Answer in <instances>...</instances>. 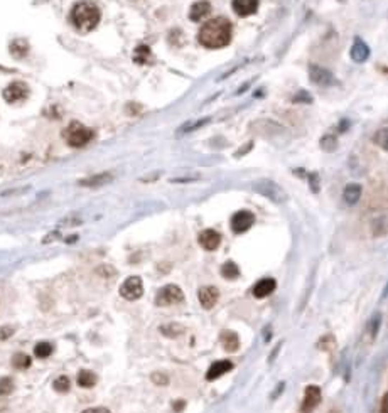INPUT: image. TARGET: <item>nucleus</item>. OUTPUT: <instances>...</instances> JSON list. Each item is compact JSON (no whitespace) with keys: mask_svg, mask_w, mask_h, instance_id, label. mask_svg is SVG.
<instances>
[{"mask_svg":"<svg viewBox=\"0 0 388 413\" xmlns=\"http://www.w3.org/2000/svg\"><path fill=\"white\" fill-rule=\"evenodd\" d=\"M321 401V388L316 385H309L304 391V400L299 408V413H311Z\"/></svg>","mask_w":388,"mask_h":413,"instance_id":"8","label":"nucleus"},{"mask_svg":"<svg viewBox=\"0 0 388 413\" xmlns=\"http://www.w3.org/2000/svg\"><path fill=\"white\" fill-rule=\"evenodd\" d=\"M329 413H337V411H336V410H331Z\"/></svg>","mask_w":388,"mask_h":413,"instance_id":"38","label":"nucleus"},{"mask_svg":"<svg viewBox=\"0 0 388 413\" xmlns=\"http://www.w3.org/2000/svg\"><path fill=\"white\" fill-rule=\"evenodd\" d=\"M92 139H93V130H90L88 127H84V125L78 122H73L64 130V140H66L69 147H74V149L84 147Z\"/></svg>","mask_w":388,"mask_h":413,"instance_id":"3","label":"nucleus"},{"mask_svg":"<svg viewBox=\"0 0 388 413\" xmlns=\"http://www.w3.org/2000/svg\"><path fill=\"white\" fill-rule=\"evenodd\" d=\"M198 240H199V245L208 251L216 250L221 243V236L218 231H214V230H204L203 233L199 235Z\"/></svg>","mask_w":388,"mask_h":413,"instance_id":"12","label":"nucleus"},{"mask_svg":"<svg viewBox=\"0 0 388 413\" xmlns=\"http://www.w3.org/2000/svg\"><path fill=\"white\" fill-rule=\"evenodd\" d=\"M12 364H14V368H17V370H26V368L31 366V357H29L27 354L19 352V354L14 356Z\"/></svg>","mask_w":388,"mask_h":413,"instance_id":"27","label":"nucleus"},{"mask_svg":"<svg viewBox=\"0 0 388 413\" xmlns=\"http://www.w3.org/2000/svg\"><path fill=\"white\" fill-rule=\"evenodd\" d=\"M321 147L326 150V152H332V150H336L337 147V140L334 135H324V137L321 139Z\"/></svg>","mask_w":388,"mask_h":413,"instance_id":"28","label":"nucleus"},{"mask_svg":"<svg viewBox=\"0 0 388 413\" xmlns=\"http://www.w3.org/2000/svg\"><path fill=\"white\" fill-rule=\"evenodd\" d=\"M378 326H380V314H376V315H373V320H371V336L375 337L376 336V331H378Z\"/></svg>","mask_w":388,"mask_h":413,"instance_id":"34","label":"nucleus"},{"mask_svg":"<svg viewBox=\"0 0 388 413\" xmlns=\"http://www.w3.org/2000/svg\"><path fill=\"white\" fill-rule=\"evenodd\" d=\"M181 302H184V292L174 284L162 287V289L157 292V295H155V305L159 307L176 305V304H181Z\"/></svg>","mask_w":388,"mask_h":413,"instance_id":"5","label":"nucleus"},{"mask_svg":"<svg viewBox=\"0 0 388 413\" xmlns=\"http://www.w3.org/2000/svg\"><path fill=\"white\" fill-rule=\"evenodd\" d=\"M368 56H370V48H368L366 42H363L361 39H356L351 48V59L356 63H363L366 61Z\"/></svg>","mask_w":388,"mask_h":413,"instance_id":"18","label":"nucleus"},{"mask_svg":"<svg viewBox=\"0 0 388 413\" xmlns=\"http://www.w3.org/2000/svg\"><path fill=\"white\" fill-rule=\"evenodd\" d=\"M255 223V216L250 211H238L236 214H233L231 218V230L235 233H245L248 231Z\"/></svg>","mask_w":388,"mask_h":413,"instance_id":"9","label":"nucleus"},{"mask_svg":"<svg viewBox=\"0 0 388 413\" xmlns=\"http://www.w3.org/2000/svg\"><path fill=\"white\" fill-rule=\"evenodd\" d=\"M81 413H110V410L103 406H97V408H88V410H84Z\"/></svg>","mask_w":388,"mask_h":413,"instance_id":"35","label":"nucleus"},{"mask_svg":"<svg viewBox=\"0 0 388 413\" xmlns=\"http://www.w3.org/2000/svg\"><path fill=\"white\" fill-rule=\"evenodd\" d=\"M152 381L155 383V385H159V386H165L169 383V378L164 375V373H154L152 375Z\"/></svg>","mask_w":388,"mask_h":413,"instance_id":"32","label":"nucleus"},{"mask_svg":"<svg viewBox=\"0 0 388 413\" xmlns=\"http://www.w3.org/2000/svg\"><path fill=\"white\" fill-rule=\"evenodd\" d=\"M361 193H363V188L360 184H348L344 191H342V199H344L346 204H356L358 201L361 198Z\"/></svg>","mask_w":388,"mask_h":413,"instance_id":"19","label":"nucleus"},{"mask_svg":"<svg viewBox=\"0 0 388 413\" xmlns=\"http://www.w3.org/2000/svg\"><path fill=\"white\" fill-rule=\"evenodd\" d=\"M53 349L54 347L51 342H39V344L34 347V354H36L37 357H41V359H44V357L53 354Z\"/></svg>","mask_w":388,"mask_h":413,"instance_id":"25","label":"nucleus"},{"mask_svg":"<svg viewBox=\"0 0 388 413\" xmlns=\"http://www.w3.org/2000/svg\"><path fill=\"white\" fill-rule=\"evenodd\" d=\"M198 299L201 302V305H203L206 310H209V309H213V307L216 305V302H218L220 290L213 285L201 287L199 292H198Z\"/></svg>","mask_w":388,"mask_h":413,"instance_id":"10","label":"nucleus"},{"mask_svg":"<svg viewBox=\"0 0 388 413\" xmlns=\"http://www.w3.org/2000/svg\"><path fill=\"white\" fill-rule=\"evenodd\" d=\"M102 12L92 2H78L71 11V22L81 32H88L98 26Z\"/></svg>","mask_w":388,"mask_h":413,"instance_id":"2","label":"nucleus"},{"mask_svg":"<svg viewBox=\"0 0 388 413\" xmlns=\"http://www.w3.org/2000/svg\"><path fill=\"white\" fill-rule=\"evenodd\" d=\"M14 334V327L11 326H6V327H0V341L4 339H9Z\"/></svg>","mask_w":388,"mask_h":413,"instance_id":"33","label":"nucleus"},{"mask_svg":"<svg viewBox=\"0 0 388 413\" xmlns=\"http://www.w3.org/2000/svg\"><path fill=\"white\" fill-rule=\"evenodd\" d=\"M253 191H256L258 194L265 196V198H269L270 201H274V203H285L287 201V194L285 191L280 188L279 184H275L274 180H256L253 182Z\"/></svg>","mask_w":388,"mask_h":413,"instance_id":"4","label":"nucleus"},{"mask_svg":"<svg viewBox=\"0 0 388 413\" xmlns=\"http://www.w3.org/2000/svg\"><path fill=\"white\" fill-rule=\"evenodd\" d=\"M309 76H311L312 83L321 84V86H329V84L334 83V76H332V73L329 71V69L316 66V64H312V66L309 68Z\"/></svg>","mask_w":388,"mask_h":413,"instance_id":"11","label":"nucleus"},{"mask_svg":"<svg viewBox=\"0 0 388 413\" xmlns=\"http://www.w3.org/2000/svg\"><path fill=\"white\" fill-rule=\"evenodd\" d=\"M27 95H29V86L22 81H14V83L9 84L6 89H4V100H6L7 103H11V105L26 100Z\"/></svg>","mask_w":388,"mask_h":413,"instance_id":"7","label":"nucleus"},{"mask_svg":"<svg viewBox=\"0 0 388 413\" xmlns=\"http://www.w3.org/2000/svg\"><path fill=\"white\" fill-rule=\"evenodd\" d=\"M231 7H233V11L238 14L240 17H248L256 12V9H258V0H233Z\"/></svg>","mask_w":388,"mask_h":413,"instance_id":"13","label":"nucleus"},{"mask_svg":"<svg viewBox=\"0 0 388 413\" xmlns=\"http://www.w3.org/2000/svg\"><path fill=\"white\" fill-rule=\"evenodd\" d=\"M211 14V4L206 2V0H199V2H196L193 7H191L189 11V19L194 22L201 21V19H204L206 16H209Z\"/></svg>","mask_w":388,"mask_h":413,"instance_id":"16","label":"nucleus"},{"mask_svg":"<svg viewBox=\"0 0 388 413\" xmlns=\"http://www.w3.org/2000/svg\"><path fill=\"white\" fill-rule=\"evenodd\" d=\"M220 341H221V344H223L225 351H228V352L238 351V347H240V339H238V334H236V332H233V331H225V332H221Z\"/></svg>","mask_w":388,"mask_h":413,"instance_id":"17","label":"nucleus"},{"mask_svg":"<svg viewBox=\"0 0 388 413\" xmlns=\"http://www.w3.org/2000/svg\"><path fill=\"white\" fill-rule=\"evenodd\" d=\"M221 275H223L225 279H228V280L238 279V275H240L238 265H236L235 261H226V263L223 265V268H221Z\"/></svg>","mask_w":388,"mask_h":413,"instance_id":"24","label":"nucleus"},{"mask_svg":"<svg viewBox=\"0 0 388 413\" xmlns=\"http://www.w3.org/2000/svg\"><path fill=\"white\" fill-rule=\"evenodd\" d=\"M97 381H98V378L93 371L83 370L78 373V385L81 388H93L95 385H97Z\"/></svg>","mask_w":388,"mask_h":413,"instance_id":"22","label":"nucleus"},{"mask_svg":"<svg viewBox=\"0 0 388 413\" xmlns=\"http://www.w3.org/2000/svg\"><path fill=\"white\" fill-rule=\"evenodd\" d=\"M144 294V284L140 277H128L120 287V295L125 300H137Z\"/></svg>","mask_w":388,"mask_h":413,"instance_id":"6","label":"nucleus"},{"mask_svg":"<svg viewBox=\"0 0 388 413\" xmlns=\"http://www.w3.org/2000/svg\"><path fill=\"white\" fill-rule=\"evenodd\" d=\"M14 391L12 378H0V398H7Z\"/></svg>","mask_w":388,"mask_h":413,"instance_id":"26","label":"nucleus"},{"mask_svg":"<svg viewBox=\"0 0 388 413\" xmlns=\"http://www.w3.org/2000/svg\"><path fill=\"white\" fill-rule=\"evenodd\" d=\"M231 370H233V362H231V361H228V359L216 361L209 366L208 373H206V380H208V381L218 380V378H221L225 373H228Z\"/></svg>","mask_w":388,"mask_h":413,"instance_id":"14","label":"nucleus"},{"mask_svg":"<svg viewBox=\"0 0 388 413\" xmlns=\"http://www.w3.org/2000/svg\"><path fill=\"white\" fill-rule=\"evenodd\" d=\"M53 386H54V390L59 391V393H66V391H69V386H71V385H69V378L68 376H59V378L54 380Z\"/></svg>","mask_w":388,"mask_h":413,"instance_id":"29","label":"nucleus"},{"mask_svg":"<svg viewBox=\"0 0 388 413\" xmlns=\"http://www.w3.org/2000/svg\"><path fill=\"white\" fill-rule=\"evenodd\" d=\"M134 59L135 63L139 64H147L150 63V59H152V53H150V49L147 46H139L134 53Z\"/></svg>","mask_w":388,"mask_h":413,"instance_id":"23","label":"nucleus"},{"mask_svg":"<svg viewBox=\"0 0 388 413\" xmlns=\"http://www.w3.org/2000/svg\"><path fill=\"white\" fill-rule=\"evenodd\" d=\"M184 406V401H179V403H176V410L178 411H181V408Z\"/></svg>","mask_w":388,"mask_h":413,"instance_id":"37","label":"nucleus"},{"mask_svg":"<svg viewBox=\"0 0 388 413\" xmlns=\"http://www.w3.org/2000/svg\"><path fill=\"white\" fill-rule=\"evenodd\" d=\"M160 332H162L165 337H179L184 334L186 329L184 326L178 324V322H169V324L160 326Z\"/></svg>","mask_w":388,"mask_h":413,"instance_id":"21","label":"nucleus"},{"mask_svg":"<svg viewBox=\"0 0 388 413\" xmlns=\"http://www.w3.org/2000/svg\"><path fill=\"white\" fill-rule=\"evenodd\" d=\"M198 41L208 49H220L231 41V22L225 17H214L201 27Z\"/></svg>","mask_w":388,"mask_h":413,"instance_id":"1","label":"nucleus"},{"mask_svg":"<svg viewBox=\"0 0 388 413\" xmlns=\"http://www.w3.org/2000/svg\"><path fill=\"white\" fill-rule=\"evenodd\" d=\"M373 142L375 144H378L380 145V147L385 150L386 149V130L383 128V130H380V132H378L376 135H375V139H373Z\"/></svg>","mask_w":388,"mask_h":413,"instance_id":"31","label":"nucleus"},{"mask_svg":"<svg viewBox=\"0 0 388 413\" xmlns=\"http://www.w3.org/2000/svg\"><path fill=\"white\" fill-rule=\"evenodd\" d=\"M206 122H209V118H204V120H198V122H194V123H184L183 127H181L178 130V135H183V133H189V132H193V130H196L198 127H203V125Z\"/></svg>","mask_w":388,"mask_h":413,"instance_id":"30","label":"nucleus"},{"mask_svg":"<svg viewBox=\"0 0 388 413\" xmlns=\"http://www.w3.org/2000/svg\"><path fill=\"white\" fill-rule=\"evenodd\" d=\"M277 287V282L274 279H262L256 282V285L251 289V294H253L256 299H265V297H269L272 292L275 290Z\"/></svg>","mask_w":388,"mask_h":413,"instance_id":"15","label":"nucleus"},{"mask_svg":"<svg viewBox=\"0 0 388 413\" xmlns=\"http://www.w3.org/2000/svg\"><path fill=\"white\" fill-rule=\"evenodd\" d=\"M112 179H113V175H112V174H98V175H93V177H88V179L79 180V184H81V186H87V188H98V186L108 184Z\"/></svg>","mask_w":388,"mask_h":413,"instance_id":"20","label":"nucleus"},{"mask_svg":"<svg viewBox=\"0 0 388 413\" xmlns=\"http://www.w3.org/2000/svg\"><path fill=\"white\" fill-rule=\"evenodd\" d=\"M386 403H388V395H383V398H381V410H380V413H388V410H386Z\"/></svg>","mask_w":388,"mask_h":413,"instance_id":"36","label":"nucleus"}]
</instances>
